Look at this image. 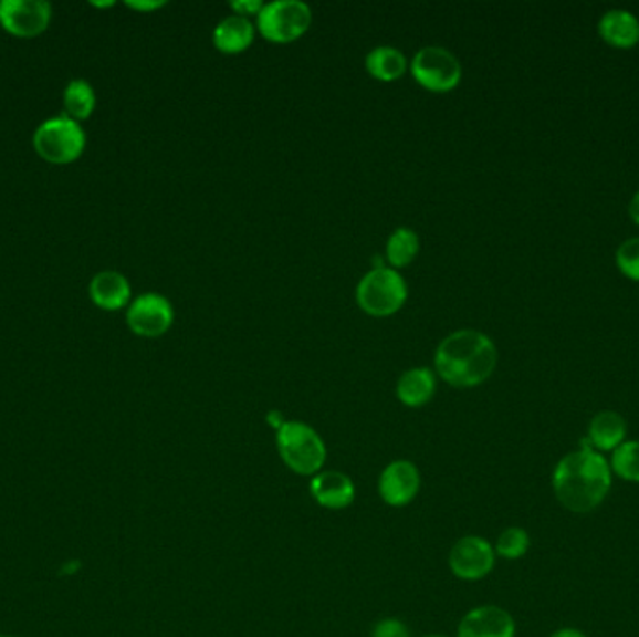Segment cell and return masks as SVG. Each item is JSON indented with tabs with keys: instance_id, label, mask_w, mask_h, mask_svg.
I'll return each mask as SVG.
<instances>
[{
	"instance_id": "6da1fadb",
	"label": "cell",
	"mask_w": 639,
	"mask_h": 637,
	"mask_svg": "<svg viewBox=\"0 0 639 637\" xmlns=\"http://www.w3.org/2000/svg\"><path fill=\"white\" fill-rule=\"evenodd\" d=\"M552 488L567 511L587 514L603 505L611 490V466L603 452L595 451L587 438L578 451L568 452L554 469Z\"/></svg>"
},
{
	"instance_id": "7a4b0ae2",
	"label": "cell",
	"mask_w": 639,
	"mask_h": 637,
	"mask_svg": "<svg viewBox=\"0 0 639 637\" xmlns=\"http://www.w3.org/2000/svg\"><path fill=\"white\" fill-rule=\"evenodd\" d=\"M434 367L436 374L447 384L470 389L484 384L494 374L497 348L483 331H454L438 344Z\"/></svg>"
},
{
	"instance_id": "3957f363",
	"label": "cell",
	"mask_w": 639,
	"mask_h": 637,
	"mask_svg": "<svg viewBox=\"0 0 639 637\" xmlns=\"http://www.w3.org/2000/svg\"><path fill=\"white\" fill-rule=\"evenodd\" d=\"M277 451L284 466L296 476L314 477L326 463L324 439L302 421H286L277 430Z\"/></svg>"
},
{
	"instance_id": "277c9868",
	"label": "cell",
	"mask_w": 639,
	"mask_h": 637,
	"mask_svg": "<svg viewBox=\"0 0 639 637\" xmlns=\"http://www.w3.org/2000/svg\"><path fill=\"white\" fill-rule=\"evenodd\" d=\"M356 300L363 313L375 318H387L405 305L408 284L395 268L375 265L357 284Z\"/></svg>"
},
{
	"instance_id": "5b68a950",
	"label": "cell",
	"mask_w": 639,
	"mask_h": 637,
	"mask_svg": "<svg viewBox=\"0 0 639 637\" xmlns=\"http://www.w3.org/2000/svg\"><path fill=\"white\" fill-rule=\"evenodd\" d=\"M85 129L66 115L49 118L34 133L38 156L51 165L77 161L85 152Z\"/></svg>"
},
{
	"instance_id": "8992f818",
	"label": "cell",
	"mask_w": 639,
	"mask_h": 637,
	"mask_svg": "<svg viewBox=\"0 0 639 637\" xmlns=\"http://www.w3.org/2000/svg\"><path fill=\"white\" fill-rule=\"evenodd\" d=\"M313 23L311 7L302 0H273L256 15L260 34L273 43L296 42Z\"/></svg>"
},
{
	"instance_id": "52a82bcc",
	"label": "cell",
	"mask_w": 639,
	"mask_h": 637,
	"mask_svg": "<svg viewBox=\"0 0 639 637\" xmlns=\"http://www.w3.org/2000/svg\"><path fill=\"white\" fill-rule=\"evenodd\" d=\"M411 75L425 91L446 94L459 86L462 64L457 54L443 45H427L411 59Z\"/></svg>"
},
{
	"instance_id": "ba28073f",
	"label": "cell",
	"mask_w": 639,
	"mask_h": 637,
	"mask_svg": "<svg viewBox=\"0 0 639 637\" xmlns=\"http://www.w3.org/2000/svg\"><path fill=\"white\" fill-rule=\"evenodd\" d=\"M495 550L483 536L468 535L454 542L449 552V568L464 582H479L494 571Z\"/></svg>"
},
{
	"instance_id": "9c48e42d",
	"label": "cell",
	"mask_w": 639,
	"mask_h": 637,
	"mask_svg": "<svg viewBox=\"0 0 639 637\" xmlns=\"http://www.w3.org/2000/svg\"><path fill=\"white\" fill-rule=\"evenodd\" d=\"M127 325L139 337H161L175 322V309L165 295L146 292L127 309Z\"/></svg>"
},
{
	"instance_id": "30bf717a",
	"label": "cell",
	"mask_w": 639,
	"mask_h": 637,
	"mask_svg": "<svg viewBox=\"0 0 639 637\" xmlns=\"http://www.w3.org/2000/svg\"><path fill=\"white\" fill-rule=\"evenodd\" d=\"M51 23V4L43 0H2L0 24L18 38L40 36Z\"/></svg>"
},
{
	"instance_id": "8fae6325",
	"label": "cell",
	"mask_w": 639,
	"mask_h": 637,
	"mask_svg": "<svg viewBox=\"0 0 639 637\" xmlns=\"http://www.w3.org/2000/svg\"><path fill=\"white\" fill-rule=\"evenodd\" d=\"M421 490V471L410 460H395L381 471L378 493L384 503L395 509L410 505Z\"/></svg>"
},
{
	"instance_id": "7c38bea8",
	"label": "cell",
	"mask_w": 639,
	"mask_h": 637,
	"mask_svg": "<svg viewBox=\"0 0 639 637\" xmlns=\"http://www.w3.org/2000/svg\"><path fill=\"white\" fill-rule=\"evenodd\" d=\"M516 623L507 609L500 606H479L462 617L459 637H514Z\"/></svg>"
},
{
	"instance_id": "4fadbf2b",
	"label": "cell",
	"mask_w": 639,
	"mask_h": 637,
	"mask_svg": "<svg viewBox=\"0 0 639 637\" xmlns=\"http://www.w3.org/2000/svg\"><path fill=\"white\" fill-rule=\"evenodd\" d=\"M313 500L329 511H343L356 500V484L343 471H320L311 481Z\"/></svg>"
},
{
	"instance_id": "5bb4252c",
	"label": "cell",
	"mask_w": 639,
	"mask_h": 637,
	"mask_svg": "<svg viewBox=\"0 0 639 637\" xmlns=\"http://www.w3.org/2000/svg\"><path fill=\"white\" fill-rule=\"evenodd\" d=\"M598 34L617 49H632L639 43V19L625 8H611L598 19Z\"/></svg>"
},
{
	"instance_id": "9a60e30c",
	"label": "cell",
	"mask_w": 639,
	"mask_h": 637,
	"mask_svg": "<svg viewBox=\"0 0 639 637\" xmlns=\"http://www.w3.org/2000/svg\"><path fill=\"white\" fill-rule=\"evenodd\" d=\"M627 419L614 409H603L593 417L587 430L589 446L598 452H614L627 441Z\"/></svg>"
},
{
	"instance_id": "2e32d148",
	"label": "cell",
	"mask_w": 639,
	"mask_h": 637,
	"mask_svg": "<svg viewBox=\"0 0 639 637\" xmlns=\"http://www.w3.org/2000/svg\"><path fill=\"white\" fill-rule=\"evenodd\" d=\"M254 34H256V27L251 19L232 13L216 24L213 45L221 53H242L245 49L251 48V43L254 42Z\"/></svg>"
},
{
	"instance_id": "e0dca14e",
	"label": "cell",
	"mask_w": 639,
	"mask_h": 637,
	"mask_svg": "<svg viewBox=\"0 0 639 637\" xmlns=\"http://www.w3.org/2000/svg\"><path fill=\"white\" fill-rule=\"evenodd\" d=\"M91 297L99 309L118 311L132 300V286L118 271H102L92 279Z\"/></svg>"
},
{
	"instance_id": "ac0fdd59",
	"label": "cell",
	"mask_w": 639,
	"mask_h": 637,
	"mask_svg": "<svg viewBox=\"0 0 639 637\" xmlns=\"http://www.w3.org/2000/svg\"><path fill=\"white\" fill-rule=\"evenodd\" d=\"M436 393V373L427 367L410 368L397 382V397L408 408H421Z\"/></svg>"
},
{
	"instance_id": "d6986e66",
	"label": "cell",
	"mask_w": 639,
	"mask_h": 637,
	"mask_svg": "<svg viewBox=\"0 0 639 637\" xmlns=\"http://www.w3.org/2000/svg\"><path fill=\"white\" fill-rule=\"evenodd\" d=\"M365 67L373 77L381 83H391L405 75L408 70V59L400 49L391 45H378L367 54Z\"/></svg>"
},
{
	"instance_id": "ffe728a7",
	"label": "cell",
	"mask_w": 639,
	"mask_h": 637,
	"mask_svg": "<svg viewBox=\"0 0 639 637\" xmlns=\"http://www.w3.org/2000/svg\"><path fill=\"white\" fill-rule=\"evenodd\" d=\"M96 107V94L85 79H75L64 91V108L72 121H86Z\"/></svg>"
},
{
	"instance_id": "44dd1931",
	"label": "cell",
	"mask_w": 639,
	"mask_h": 637,
	"mask_svg": "<svg viewBox=\"0 0 639 637\" xmlns=\"http://www.w3.org/2000/svg\"><path fill=\"white\" fill-rule=\"evenodd\" d=\"M419 249H421V240H419L416 230L400 227L387 240V260L392 268H405L416 260Z\"/></svg>"
},
{
	"instance_id": "7402d4cb",
	"label": "cell",
	"mask_w": 639,
	"mask_h": 637,
	"mask_svg": "<svg viewBox=\"0 0 639 637\" xmlns=\"http://www.w3.org/2000/svg\"><path fill=\"white\" fill-rule=\"evenodd\" d=\"M611 473L622 481L639 482V439H630L617 447L611 455Z\"/></svg>"
},
{
	"instance_id": "603a6c76",
	"label": "cell",
	"mask_w": 639,
	"mask_h": 637,
	"mask_svg": "<svg viewBox=\"0 0 639 637\" xmlns=\"http://www.w3.org/2000/svg\"><path fill=\"white\" fill-rule=\"evenodd\" d=\"M531 546V539L527 531L522 528H507L495 541V555L503 560L514 561L524 557Z\"/></svg>"
},
{
	"instance_id": "cb8c5ba5",
	"label": "cell",
	"mask_w": 639,
	"mask_h": 637,
	"mask_svg": "<svg viewBox=\"0 0 639 637\" xmlns=\"http://www.w3.org/2000/svg\"><path fill=\"white\" fill-rule=\"evenodd\" d=\"M616 264L622 275L639 281V236L628 238L617 247Z\"/></svg>"
},
{
	"instance_id": "d4e9b609",
	"label": "cell",
	"mask_w": 639,
	"mask_h": 637,
	"mask_svg": "<svg viewBox=\"0 0 639 637\" xmlns=\"http://www.w3.org/2000/svg\"><path fill=\"white\" fill-rule=\"evenodd\" d=\"M370 637H410V630L402 620L389 617V619H381L376 623Z\"/></svg>"
},
{
	"instance_id": "484cf974",
	"label": "cell",
	"mask_w": 639,
	"mask_h": 637,
	"mask_svg": "<svg viewBox=\"0 0 639 637\" xmlns=\"http://www.w3.org/2000/svg\"><path fill=\"white\" fill-rule=\"evenodd\" d=\"M229 7L235 15H243V18L254 15L256 18L264 7V2L262 0H235V2H230Z\"/></svg>"
},
{
	"instance_id": "4316f807",
	"label": "cell",
	"mask_w": 639,
	"mask_h": 637,
	"mask_svg": "<svg viewBox=\"0 0 639 637\" xmlns=\"http://www.w3.org/2000/svg\"><path fill=\"white\" fill-rule=\"evenodd\" d=\"M127 7L133 8V10H139V12H151V10H157V8L165 7L164 0H127Z\"/></svg>"
},
{
	"instance_id": "83f0119b",
	"label": "cell",
	"mask_w": 639,
	"mask_h": 637,
	"mask_svg": "<svg viewBox=\"0 0 639 637\" xmlns=\"http://www.w3.org/2000/svg\"><path fill=\"white\" fill-rule=\"evenodd\" d=\"M628 216H630L633 223L639 224V189L633 192L632 199L628 202Z\"/></svg>"
},
{
	"instance_id": "f1b7e54d",
	"label": "cell",
	"mask_w": 639,
	"mask_h": 637,
	"mask_svg": "<svg viewBox=\"0 0 639 637\" xmlns=\"http://www.w3.org/2000/svg\"><path fill=\"white\" fill-rule=\"evenodd\" d=\"M268 421H270V425H272L275 430H279V428L283 427L284 422H286V419H284L283 415L279 414V411H270V414H268Z\"/></svg>"
},
{
	"instance_id": "f546056e",
	"label": "cell",
	"mask_w": 639,
	"mask_h": 637,
	"mask_svg": "<svg viewBox=\"0 0 639 637\" xmlns=\"http://www.w3.org/2000/svg\"><path fill=\"white\" fill-rule=\"evenodd\" d=\"M549 637H587L584 631L576 630V628H562V630L554 631Z\"/></svg>"
},
{
	"instance_id": "4dcf8cb0",
	"label": "cell",
	"mask_w": 639,
	"mask_h": 637,
	"mask_svg": "<svg viewBox=\"0 0 639 637\" xmlns=\"http://www.w3.org/2000/svg\"><path fill=\"white\" fill-rule=\"evenodd\" d=\"M92 4H94V7H99V8H105V7H113V2H92Z\"/></svg>"
},
{
	"instance_id": "1f68e13d",
	"label": "cell",
	"mask_w": 639,
	"mask_h": 637,
	"mask_svg": "<svg viewBox=\"0 0 639 637\" xmlns=\"http://www.w3.org/2000/svg\"><path fill=\"white\" fill-rule=\"evenodd\" d=\"M422 637H449V636H443V634H429V636H422Z\"/></svg>"
},
{
	"instance_id": "d6a6232c",
	"label": "cell",
	"mask_w": 639,
	"mask_h": 637,
	"mask_svg": "<svg viewBox=\"0 0 639 637\" xmlns=\"http://www.w3.org/2000/svg\"><path fill=\"white\" fill-rule=\"evenodd\" d=\"M0 637H2V636H0Z\"/></svg>"
}]
</instances>
